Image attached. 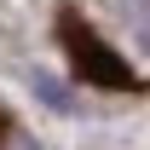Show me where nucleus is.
<instances>
[{
    "label": "nucleus",
    "instance_id": "1",
    "mask_svg": "<svg viewBox=\"0 0 150 150\" xmlns=\"http://www.w3.org/2000/svg\"><path fill=\"white\" fill-rule=\"evenodd\" d=\"M58 46L69 58V75L87 81V87H98V93H150V75L133 69V58H121L75 6L58 12Z\"/></svg>",
    "mask_w": 150,
    "mask_h": 150
},
{
    "label": "nucleus",
    "instance_id": "2",
    "mask_svg": "<svg viewBox=\"0 0 150 150\" xmlns=\"http://www.w3.org/2000/svg\"><path fill=\"white\" fill-rule=\"evenodd\" d=\"M29 93H35L46 110H58V115H75V98L64 93V81H58V75H46V69H29Z\"/></svg>",
    "mask_w": 150,
    "mask_h": 150
},
{
    "label": "nucleus",
    "instance_id": "3",
    "mask_svg": "<svg viewBox=\"0 0 150 150\" xmlns=\"http://www.w3.org/2000/svg\"><path fill=\"white\" fill-rule=\"evenodd\" d=\"M133 35H139V52H150V18H139V23H133Z\"/></svg>",
    "mask_w": 150,
    "mask_h": 150
}]
</instances>
